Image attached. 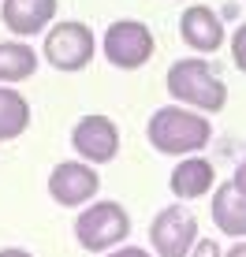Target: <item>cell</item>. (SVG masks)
<instances>
[{
  "mask_svg": "<svg viewBox=\"0 0 246 257\" xmlns=\"http://www.w3.org/2000/svg\"><path fill=\"white\" fill-rule=\"evenodd\" d=\"M131 235V216L119 201H90L75 220V238L82 250H116Z\"/></svg>",
  "mask_w": 246,
  "mask_h": 257,
  "instance_id": "3",
  "label": "cell"
},
{
  "mask_svg": "<svg viewBox=\"0 0 246 257\" xmlns=\"http://www.w3.org/2000/svg\"><path fill=\"white\" fill-rule=\"evenodd\" d=\"M0 257H34V253L19 250V246H8V250H0Z\"/></svg>",
  "mask_w": 246,
  "mask_h": 257,
  "instance_id": "20",
  "label": "cell"
},
{
  "mask_svg": "<svg viewBox=\"0 0 246 257\" xmlns=\"http://www.w3.org/2000/svg\"><path fill=\"white\" fill-rule=\"evenodd\" d=\"M231 187H235V190H239L242 198H246V157L239 161V168H235V175H231Z\"/></svg>",
  "mask_w": 246,
  "mask_h": 257,
  "instance_id": "17",
  "label": "cell"
},
{
  "mask_svg": "<svg viewBox=\"0 0 246 257\" xmlns=\"http://www.w3.org/2000/svg\"><path fill=\"white\" fill-rule=\"evenodd\" d=\"M187 257H224V253H220V246H216V238H198Z\"/></svg>",
  "mask_w": 246,
  "mask_h": 257,
  "instance_id": "16",
  "label": "cell"
},
{
  "mask_svg": "<svg viewBox=\"0 0 246 257\" xmlns=\"http://www.w3.org/2000/svg\"><path fill=\"white\" fill-rule=\"evenodd\" d=\"M231 60L239 71H246V23H239V30L231 34Z\"/></svg>",
  "mask_w": 246,
  "mask_h": 257,
  "instance_id": "15",
  "label": "cell"
},
{
  "mask_svg": "<svg viewBox=\"0 0 246 257\" xmlns=\"http://www.w3.org/2000/svg\"><path fill=\"white\" fill-rule=\"evenodd\" d=\"M224 257H246V238H239V242L231 246V250H227Z\"/></svg>",
  "mask_w": 246,
  "mask_h": 257,
  "instance_id": "19",
  "label": "cell"
},
{
  "mask_svg": "<svg viewBox=\"0 0 246 257\" xmlns=\"http://www.w3.org/2000/svg\"><path fill=\"white\" fill-rule=\"evenodd\" d=\"M93 52H97V38H93L90 26L78 23V19L56 23L45 34V45H41L45 64L56 67V71H67V75L86 71V67H90V60H93Z\"/></svg>",
  "mask_w": 246,
  "mask_h": 257,
  "instance_id": "4",
  "label": "cell"
},
{
  "mask_svg": "<svg viewBox=\"0 0 246 257\" xmlns=\"http://www.w3.org/2000/svg\"><path fill=\"white\" fill-rule=\"evenodd\" d=\"M52 15H56V0H4L0 4V19L15 38H38L49 30Z\"/></svg>",
  "mask_w": 246,
  "mask_h": 257,
  "instance_id": "10",
  "label": "cell"
},
{
  "mask_svg": "<svg viewBox=\"0 0 246 257\" xmlns=\"http://www.w3.org/2000/svg\"><path fill=\"white\" fill-rule=\"evenodd\" d=\"M213 183H216L213 161H205V157H198V153H190L187 161H179L172 168V194L179 201H194L201 194H209Z\"/></svg>",
  "mask_w": 246,
  "mask_h": 257,
  "instance_id": "11",
  "label": "cell"
},
{
  "mask_svg": "<svg viewBox=\"0 0 246 257\" xmlns=\"http://www.w3.org/2000/svg\"><path fill=\"white\" fill-rule=\"evenodd\" d=\"M71 146L82 161L90 164H108L119 153V127L108 116H82L71 127Z\"/></svg>",
  "mask_w": 246,
  "mask_h": 257,
  "instance_id": "8",
  "label": "cell"
},
{
  "mask_svg": "<svg viewBox=\"0 0 246 257\" xmlns=\"http://www.w3.org/2000/svg\"><path fill=\"white\" fill-rule=\"evenodd\" d=\"M179 38L187 49H194L198 56H209L224 45V19L205 4H194L179 15Z\"/></svg>",
  "mask_w": 246,
  "mask_h": 257,
  "instance_id": "9",
  "label": "cell"
},
{
  "mask_svg": "<svg viewBox=\"0 0 246 257\" xmlns=\"http://www.w3.org/2000/svg\"><path fill=\"white\" fill-rule=\"evenodd\" d=\"M146 138L161 157H190L209 146L213 138V123L201 112L183 108V104H164L157 108L146 123Z\"/></svg>",
  "mask_w": 246,
  "mask_h": 257,
  "instance_id": "1",
  "label": "cell"
},
{
  "mask_svg": "<svg viewBox=\"0 0 246 257\" xmlns=\"http://www.w3.org/2000/svg\"><path fill=\"white\" fill-rule=\"evenodd\" d=\"M153 49H157L153 30H149L146 23H138V19H119V23H112L108 30H104V38H101L104 60H108L112 67H119V71H138V67H146L149 60H153Z\"/></svg>",
  "mask_w": 246,
  "mask_h": 257,
  "instance_id": "5",
  "label": "cell"
},
{
  "mask_svg": "<svg viewBox=\"0 0 246 257\" xmlns=\"http://www.w3.org/2000/svg\"><path fill=\"white\" fill-rule=\"evenodd\" d=\"M213 224L231 238H246V198L231 183H224L213 194Z\"/></svg>",
  "mask_w": 246,
  "mask_h": 257,
  "instance_id": "12",
  "label": "cell"
},
{
  "mask_svg": "<svg viewBox=\"0 0 246 257\" xmlns=\"http://www.w3.org/2000/svg\"><path fill=\"white\" fill-rule=\"evenodd\" d=\"M97 190H101V175L86 161H60L49 172V198L64 209L90 205L97 198Z\"/></svg>",
  "mask_w": 246,
  "mask_h": 257,
  "instance_id": "7",
  "label": "cell"
},
{
  "mask_svg": "<svg viewBox=\"0 0 246 257\" xmlns=\"http://www.w3.org/2000/svg\"><path fill=\"white\" fill-rule=\"evenodd\" d=\"M108 257H149V250H138V246H119V250H108Z\"/></svg>",
  "mask_w": 246,
  "mask_h": 257,
  "instance_id": "18",
  "label": "cell"
},
{
  "mask_svg": "<svg viewBox=\"0 0 246 257\" xmlns=\"http://www.w3.org/2000/svg\"><path fill=\"white\" fill-rule=\"evenodd\" d=\"M26 127H30V101L12 86H0V142L19 138Z\"/></svg>",
  "mask_w": 246,
  "mask_h": 257,
  "instance_id": "14",
  "label": "cell"
},
{
  "mask_svg": "<svg viewBox=\"0 0 246 257\" xmlns=\"http://www.w3.org/2000/svg\"><path fill=\"white\" fill-rule=\"evenodd\" d=\"M194 242H198V220L183 205L161 209L149 224V246L157 250V257H187Z\"/></svg>",
  "mask_w": 246,
  "mask_h": 257,
  "instance_id": "6",
  "label": "cell"
},
{
  "mask_svg": "<svg viewBox=\"0 0 246 257\" xmlns=\"http://www.w3.org/2000/svg\"><path fill=\"white\" fill-rule=\"evenodd\" d=\"M168 93L172 101H179L183 108H194L201 116H213L227 104V86L213 75V67L198 56H187V60H175L168 67Z\"/></svg>",
  "mask_w": 246,
  "mask_h": 257,
  "instance_id": "2",
  "label": "cell"
},
{
  "mask_svg": "<svg viewBox=\"0 0 246 257\" xmlns=\"http://www.w3.org/2000/svg\"><path fill=\"white\" fill-rule=\"evenodd\" d=\"M38 71V52L26 41H0V86H15Z\"/></svg>",
  "mask_w": 246,
  "mask_h": 257,
  "instance_id": "13",
  "label": "cell"
}]
</instances>
